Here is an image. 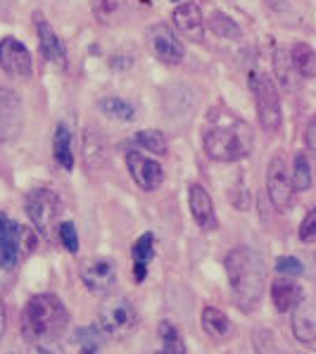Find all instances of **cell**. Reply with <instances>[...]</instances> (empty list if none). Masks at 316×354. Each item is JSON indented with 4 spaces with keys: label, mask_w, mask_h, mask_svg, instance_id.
Instances as JSON below:
<instances>
[{
    "label": "cell",
    "mask_w": 316,
    "mask_h": 354,
    "mask_svg": "<svg viewBox=\"0 0 316 354\" xmlns=\"http://www.w3.org/2000/svg\"><path fill=\"white\" fill-rule=\"evenodd\" d=\"M228 276V286H231L233 302L241 312L250 314L257 309L261 302V292H264V261L259 252L252 248H233L223 259Z\"/></svg>",
    "instance_id": "obj_1"
},
{
    "label": "cell",
    "mask_w": 316,
    "mask_h": 354,
    "mask_svg": "<svg viewBox=\"0 0 316 354\" xmlns=\"http://www.w3.org/2000/svg\"><path fill=\"white\" fill-rule=\"evenodd\" d=\"M69 326V312L62 299L50 292L34 295L21 309L19 328L24 340L41 342V340H57Z\"/></svg>",
    "instance_id": "obj_2"
},
{
    "label": "cell",
    "mask_w": 316,
    "mask_h": 354,
    "mask_svg": "<svg viewBox=\"0 0 316 354\" xmlns=\"http://www.w3.org/2000/svg\"><path fill=\"white\" fill-rule=\"evenodd\" d=\"M205 152L214 162H241L252 152L254 131L248 122H233L228 127H214L203 138Z\"/></svg>",
    "instance_id": "obj_3"
},
{
    "label": "cell",
    "mask_w": 316,
    "mask_h": 354,
    "mask_svg": "<svg viewBox=\"0 0 316 354\" xmlns=\"http://www.w3.org/2000/svg\"><path fill=\"white\" fill-rule=\"evenodd\" d=\"M140 317L136 304L127 295H112L97 309V328L105 337L124 340L138 330Z\"/></svg>",
    "instance_id": "obj_4"
},
{
    "label": "cell",
    "mask_w": 316,
    "mask_h": 354,
    "mask_svg": "<svg viewBox=\"0 0 316 354\" xmlns=\"http://www.w3.org/2000/svg\"><path fill=\"white\" fill-rule=\"evenodd\" d=\"M250 91L254 97V107L259 114V124L264 127V131L274 133L281 129V95L276 84L271 81L269 74L254 72L250 74Z\"/></svg>",
    "instance_id": "obj_5"
},
{
    "label": "cell",
    "mask_w": 316,
    "mask_h": 354,
    "mask_svg": "<svg viewBox=\"0 0 316 354\" xmlns=\"http://www.w3.org/2000/svg\"><path fill=\"white\" fill-rule=\"evenodd\" d=\"M24 209L29 214L31 224L41 236L50 238V233L55 231L59 214H62V200L57 198V193L48 188H36L26 195Z\"/></svg>",
    "instance_id": "obj_6"
},
{
    "label": "cell",
    "mask_w": 316,
    "mask_h": 354,
    "mask_svg": "<svg viewBox=\"0 0 316 354\" xmlns=\"http://www.w3.org/2000/svg\"><path fill=\"white\" fill-rule=\"evenodd\" d=\"M266 193H269V200L276 212H288L292 207L295 190L290 183V169H288V162L281 152L271 157L269 169H266Z\"/></svg>",
    "instance_id": "obj_7"
},
{
    "label": "cell",
    "mask_w": 316,
    "mask_h": 354,
    "mask_svg": "<svg viewBox=\"0 0 316 354\" xmlns=\"http://www.w3.org/2000/svg\"><path fill=\"white\" fill-rule=\"evenodd\" d=\"M0 67L8 76L24 81L34 74V57L24 43L8 36L0 41Z\"/></svg>",
    "instance_id": "obj_8"
},
{
    "label": "cell",
    "mask_w": 316,
    "mask_h": 354,
    "mask_svg": "<svg viewBox=\"0 0 316 354\" xmlns=\"http://www.w3.org/2000/svg\"><path fill=\"white\" fill-rule=\"evenodd\" d=\"M127 169L131 174V178L136 181V186L145 193H152L165 183V169L157 160L145 157L138 150H129L127 152Z\"/></svg>",
    "instance_id": "obj_9"
},
{
    "label": "cell",
    "mask_w": 316,
    "mask_h": 354,
    "mask_svg": "<svg viewBox=\"0 0 316 354\" xmlns=\"http://www.w3.org/2000/svg\"><path fill=\"white\" fill-rule=\"evenodd\" d=\"M24 129V107L17 93L0 88V143H12Z\"/></svg>",
    "instance_id": "obj_10"
},
{
    "label": "cell",
    "mask_w": 316,
    "mask_h": 354,
    "mask_svg": "<svg viewBox=\"0 0 316 354\" xmlns=\"http://www.w3.org/2000/svg\"><path fill=\"white\" fill-rule=\"evenodd\" d=\"M148 46L160 62L176 67L183 62V46L167 24H155L148 29Z\"/></svg>",
    "instance_id": "obj_11"
},
{
    "label": "cell",
    "mask_w": 316,
    "mask_h": 354,
    "mask_svg": "<svg viewBox=\"0 0 316 354\" xmlns=\"http://www.w3.org/2000/svg\"><path fill=\"white\" fill-rule=\"evenodd\" d=\"M81 283L95 295H107L117 286V269L110 259H91L84 261L79 269Z\"/></svg>",
    "instance_id": "obj_12"
},
{
    "label": "cell",
    "mask_w": 316,
    "mask_h": 354,
    "mask_svg": "<svg viewBox=\"0 0 316 354\" xmlns=\"http://www.w3.org/2000/svg\"><path fill=\"white\" fill-rule=\"evenodd\" d=\"M171 19L178 34L183 38H188V41L200 43L205 38V17L198 3H181L174 10Z\"/></svg>",
    "instance_id": "obj_13"
},
{
    "label": "cell",
    "mask_w": 316,
    "mask_h": 354,
    "mask_svg": "<svg viewBox=\"0 0 316 354\" xmlns=\"http://www.w3.org/2000/svg\"><path fill=\"white\" fill-rule=\"evenodd\" d=\"M21 248H19V226L0 212V269L12 271L19 264Z\"/></svg>",
    "instance_id": "obj_14"
},
{
    "label": "cell",
    "mask_w": 316,
    "mask_h": 354,
    "mask_svg": "<svg viewBox=\"0 0 316 354\" xmlns=\"http://www.w3.org/2000/svg\"><path fill=\"white\" fill-rule=\"evenodd\" d=\"M188 207H190V214H193L195 224L203 228V231H214V228H219L214 203H212V198L205 186H200V183H193V186H190Z\"/></svg>",
    "instance_id": "obj_15"
},
{
    "label": "cell",
    "mask_w": 316,
    "mask_h": 354,
    "mask_svg": "<svg viewBox=\"0 0 316 354\" xmlns=\"http://www.w3.org/2000/svg\"><path fill=\"white\" fill-rule=\"evenodd\" d=\"M36 29H38V41H41L43 57H46L48 62L57 64V67H64V62H67V53H64L62 41H59L57 34L53 31V26L48 24L41 15H36Z\"/></svg>",
    "instance_id": "obj_16"
},
{
    "label": "cell",
    "mask_w": 316,
    "mask_h": 354,
    "mask_svg": "<svg viewBox=\"0 0 316 354\" xmlns=\"http://www.w3.org/2000/svg\"><path fill=\"white\" fill-rule=\"evenodd\" d=\"M304 299V290L302 286H297L295 281L290 279H276L271 283V302H274L276 312H290L295 309L299 302Z\"/></svg>",
    "instance_id": "obj_17"
},
{
    "label": "cell",
    "mask_w": 316,
    "mask_h": 354,
    "mask_svg": "<svg viewBox=\"0 0 316 354\" xmlns=\"http://www.w3.org/2000/svg\"><path fill=\"white\" fill-rule=\"evenodd\" d=\"M292 335L304 345H314L316 340V314L307 299H302L292 312Z\"/></svg>",
    "instance_id": "obj_18"
},
{
    "label": "cell",
    "mask_w": 316,
    "mask_h": 354,
    "mask_svg": "<svg viewBox=\"0 0 316 354\" xmlns=\"http://www.w3.org/2000/svg\"><path fill=\"white\" fill-rule=\"evenodd\" d=\"M131 257H133V281L143 283L148 276V264L155 257V236L152 233H143L131 248Z\"/></svg>",
    "instance_id": "obj_19"
},
{
    "label": "cell",
    "mask_w": 316,
    "mask_h": 354,
    "mask_svg": "<svg viewBox=\"0 0 316 354\" xmlns=\"http://www.w3.org/2000/svg\"><path fill=\"white\" fill-rule=\"evenodd\" d=\"M200 324H203L205 333L210 337H214V340H226L233 330V324H231V319H228V314L221 312V309H216V307H212V304L203 307Z\"/></svg>",
    "instance_id": "obj_20"
},
{
    "label": "cell",
    "mask_w": 316,
    "mask_h": 354,
    "mask_svg": "<svg viewBox=\"0 0 316 354\" xmlns=\"http://www.w3.org/2000/svg\"><path fill=\"white\" fill-rule=\"evenodd\" d=\"M53 152H55V162L64 171L74 169V152H72V129L67 124L59 122L55 127V138H53Z\"/></svg>",
    "instance_id": "obj_21"
},
{
    "label": "cell",
    "mask_w": 316,
    "mask_h": 354,
    "mask_svg": "<svg viewBox=\"0 0 316 354\" xmlns=\"http://www.w3.org/2000/svg\"><path fill=\"white\" fill-rule=\"evenodd\" d=\"M290 59H292L295 72L299 76H304V79H312V76L316 74V53L312 50V46H307V43H297V46H292Z\"/></svg>",
    "instance_id": "obj_22"
},
{
    "label": "cell",
    "mask_w": 316,
    "mask_h": 354,
    "mask_svg": "<svg viewBox=\"0 0 316 354\" xmlns=\"http://www.w3.org/2000/svg\"><path fill=\"white\" fill-rule=\"evenodd\" d=\"M157 335H160L162 345H165V352L169 354H186V342H183L181 330L176 328L174 321H160L157 324Z\"/></svg>",
    "instance_id": "obj_23"
},
{
    "label": "cell",
    "mask_w": 316,
    "mask_h": 354,
    "mask_svg": "<svg viewBox=\"0 0 316 354\" xmlns=\"http://www.w3.org/2000/svg\"><path fill=\"white\" fill-rule=\"evenodd\" d=\"M290 183L292 190H297V193H304V190L312 188V165L307 160V152H297L295 160H292Z\"/></svg>",
    "instance_id": "obj_24"
},
{
    "label": "cell",
    "mask_w": 316,
    "mask_h": 354,
    "mask_svg": "<svg viewBox=\"0 0 316 354\" xmlns=\"http://www.w3.org/2000/svg\"><path fill=\"white\" fill-rule=\"evenodd\" d=\"M74 342L79 354H102L105 335L100 333V328H79L74 333Z\"/></svg>",
    "instance_id": "obj_25"
},
{
    "label": "cell",
    "mask_w": 316,
    "mask_h": 354,
    "mask_svg": "<svg viewBox=\"0 0 316 354\" xmlns=\"http://www.w3.org/2000/svg\"><path fill=\"white\" fill-rule=\"evenodd\" d=\"M129 8V0H91V10L100 24L119 19Z\"/></svg>",
    "instance_id": "obj_26"
},
{
    "label": "cell",
    "mask_w": 316,
    "mask_h": 354,
    "mask_svg": "<svg viewBox=\"0 0 316 354\" xmlns=\"http://www.w3.org/2000/svg\"><path fill=\"white\" fill-rule=\"evenodd\" d=\"M274 69H276V76H279V84L283 86L286 91H292L295 88V79H297V72L292 67V59H290V53L279 48L274 55Z\"/></svg>",
    "instance_id": "obj_27"
},
{
    "label": "cell",
    "mask_w": 316,
    "mask_h": 354,
    "mask_svg": "<svg viewBox=\"0 0 316 354\" xmlns=\"http://www.w3.org/2000/svg\"><path fill=\"white\" fill-rule=\"evenodd\" d=\"M97 107H100L102 114H107L110 119H114V122H131V119L136 117L133 105L127 100H122V97H105V100L97 102Z\"/></svg>",
    "instance_id": "obj_28"
},
{
    "label": "cell",
    "mask_w": 316,
    "mask_h": 354,
    "mask_svg": "<svg viewBox=\"0 0 316 354\" xmlns=\"http://www.w3.org/2000/svg\"><path fill=\"white\" fill-rule=\"evenodd\" d=\"M136 143L148 152H155V155H167V138L162 131H155V129L138 131V133H136Z\"/></svg>",
    "instance_id": "obj_29"
},
{
    "label": "cell",
    "mask_w": 316,
    "mask_h": 354,
    "mask_svg": "<svg viewBox=\"0 0 316 354\" xmlns=\"http://www.w3.org/2000/svg\"><path fill=\"white\" fill-rule=\"evenodd\" d=\"M210 29L214 31L216 36L221 38H231V41H236V38H241V26L236 24L228 15L223 12H214L210 17Z\"/></svg>",
    "instance_id": "obj_30"
},
{
    "label": "cell",
    "mask_w": 316,
    "mask_h": 354,
    "mask_svg": "<svg viewBox=\"0 0 316 354\" xmlns=\"http://www.w3.org/2000/svg\"><path fill=\"white\" fill-rule=\"evenodd\" d=\"M57 236H59V243H62V248L67 250L69 254L79 252V233H76V226L72 224V221H64V224H59Z\"/></svg>",
    "instance_id": "obj_31"
},
{
    "label": "cell",
    "mask_w": 316,
    "mask_h": 354,
    "mask_svg": "<svg viewBox=\"0 0 316 354\" xmlns=\"http://www.w3.org/2000/svg\"><path fill=\"white\" fill-rule=\"evenodd\" d=\"M276 271L286 276H302L304 274V264L297 257H279L276 259Z\"/></svg>",
    "instance_id": "obj_32"
},
{
    "label": "cell",
    "mask_w": 316,
    "mask_h": 354,
    "mask_svg": "<svg viewBox=\"0 0 316 354\" xmlns=\"http://www.w3.org/2000/svg\"><path fill=\"white\" fill-rule=\"evenodd\" d=\"M314 238H316V209H309L302 221V226H299V241L314 243Z\"/></svg>",
    "instance_id": "obj_33"
},
{
    "label": "cell",
    "mask_w": 316,
    "mask_h": 354,
    "mask_svg": "<svg viewBox=\"0 0 316 354\" xmlns=\"http://www.w3.org/2000/svg\"><path fill=\"white\" fill-rule=\"evenodd\" d=\"M29 354H64V347L57 340H41V342H31Z\"/></svg>",
    "instance_id": "obj_34"
},
{
    "label": "cell",
    "mask_w": 316,
    "mask_h": 354,
    "mask_svg": "<svg viewBox=\"0 0 316 354\" xmlns=\"http://www.w3.org/2000/svg\"><path fill=\"white\" fill-rule=\"evenodd\" d=\"M19 248H21V252H36V248H38V241H36V233L31 231V228H24V226H19Z\"/></svg>",
    "instance_id": "obj_35"
},
{
    "label": "cell",
    "mask_w": 316,
    "mask_h": 354,
    "mask_svg": "<svg viewBox=\"0 0 316 354\" xmlns=\"http://www.w3.org/2000/svg\"><path fill=\"white\" fill-rule=\"evenodd\" d=\"M304 138H307V150L314 152L316 150V119H309L307 133H304Z\"/></svg>",
    "instance_id": "obj_36"
},
{
    "label": "cell",
    "mask_w": 316,
    "mask_h": 354,
    "mask_svg": "<svg viewBox=\"0 0 316 354\" xmlns=\"http://www.w3.org/2000/svg\"><path fill=\"white\" fill-rule=\"evenodd\" d=\"M5 328H8V312H5V302H3V297H0V340H3V335H5Z\"/></svg>",
    "instance_id": "obj_37"
},
{
    "label": "cell",
    "mask_w": 316,
    "mask_h": 354,
    "mask_svg": "<svg viewBox=\"0 0 316 354\" xmlns=\"http://www.w3.org/2000/svg\"><path fill=\"white\" fill-rule=\"evenodd\" d=\"M157 354H169V352H157Z\"/></svg>",
    "instance_id": "obj_38"
}]
</instances>
